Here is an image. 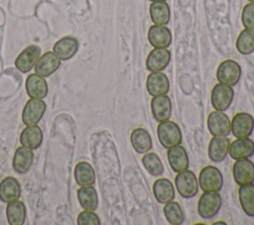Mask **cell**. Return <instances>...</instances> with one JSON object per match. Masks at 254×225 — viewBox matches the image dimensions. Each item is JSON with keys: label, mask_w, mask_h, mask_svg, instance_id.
Wrapping results in <instances>:
<instances>
[{"label": "cell", "mask_w": 254, "mask_h": 225, "mask_svg": "<svg viewBox=\"0 0 254 225\" xmlns=\"http://www.w3.org/2000/svg\"><path fill=\"white\" fill-rule=\"evenodd\" d=\"M213 224H214V225H217V224H225V222H223V221H217V222H214Z\"/></svg>", "instance_id": "cell-37"}, {"label": "cell", "mask_w": 254, "mask_h": 225, "mask_svg": "<svg viewBox=\"0 0 254 225\" xmlns=\"http://www.w3.org/2000/svg\"><path fill=\"white\" fill-rule=\"evenodd\" d=\"M146 88L151 96L167 94L170 90V81L162 71L151 72L146 79Z\"/></svg>", "instance_id": "cell-12"}, {"label": "cell", "mask_w": 254, "mask_h": 225, "mask_svg": "<svg viewBox=\"0 0 254 225\" xmlns=\"http://www.w3.org/2000/svg\"><path fill=\"white\" fill-rule=\"evenodd\" d=\"M241 73L242 70L238 62L233 59H226L218 65L216 78L219 83L234 86L239 82Z\"/></svg>", "instance_id": "cell-5"}, {"label": "cell", "mask_w": 254, "mask_h": 225, "mask_svg": "<svg viewBox=\"0 0 254 225\" xmlns=\"http://www.w3.org/2000/svg\"><path fill=\"white\" fill-rule=\"evenodd\" d=\"M222 198L218 191H203L197 201L198 215L203 219H211L219 211Z\"/></svg>", "instance_id": "cell-2"}, {"label": "cell", "mask_w": 254, "mask_h": 225, "mask_svg": "<svg viewBox=\"0 0 254 225\" xmlns=\"http://www.w3.org/2000/svg\"><path fill=\"white\" fill-rule=\"evenodd\" d=\"M43 141V133L39 126L31 125L26 127L20 135V143L30 150L39 148Z\"/></svg>", "instance_id": "cell-26"}, {"label": "cell", "mask_w": 254, "mask_h": 225, "mask_svg": "<svg viewBox=\"0 0 254 225\" xmlns=\"http://www.w3.org/2000/svg\"><path fill=\"white\" fill-rule=\"evenodd\" d=\"M171 61V52L165 48H155L150 52L146 59V67L149 71H162Z\"/></svg>", "instance_id": "cell-11"}, {"label": "cell", "mask_w": 254, "mask_h": 225, "mask_svg": "<svg viewBox=\"0 0 254 225\" xmlns=\"http://www.w3.org/2000/svg\"><path fill=\"white\" fill-rule=\"evenodd\" d=\"M163 212L166 220L171 225H181L185 221V214L182 207L174 200L165 203Z\"/></svg>", "instance_id": "cell-32"}, {"label": "cell", "mask_w": 254, "mask_h": 225, "mask_svg": "<svg viewBox=\"0 0 254 225\" xmlns=\"http://www.w3.org/2000/svg\"><path fill=\"white\" fill-rule=\"evenodd\" d=\"M6 215L9 224L22 225L26 218V207L24 203L18 200L9 202L6 207Z\"/></svg>", "instance_id": "cell-31"}, {"label": "cell", "mask_w": 254, "mask_h": 225, "mask_svg": "<svg viewBox=\"0 0 254 225\" xmlns=\"http://www.w3.org/2000/svg\"><path fill=\"white\" fill-rule=\"evenodd\" d=\"M233 98L234 90L232 86L218 82L212 87L210 93V102L213 109L224 112L230 107Z\"/></svg>", "instance_id": "cell-6"}, {"label": "cell", "mask_w": 254, "mask_h": 225, "mask_svg": "<svg viewBox=\"0 0 254 225\" xmlns=\"http://www.w3.org/2000/svg\"><path fill=\"white\" fill-rule=\"evenodd\" d=\"M157 136L160 144L165 149L181 145L183 135L179 125L171 120L159 122L157 127Z\"/></svg>", "instance_id": "cell-1"}, {"label": "cell", "mask_w": 254, "mask_h": 225, "mask_svg": "<svg viewBox=\"0 0 254 225\" xmlns=\"http://www.w3.org/2000/svg\"><path fill=\"white\" fill-rule=\"evenodd\" d=\"M46 111V104L38 98H31L25 105L22 113V120L25 125H36Z\"/></svg>", "instance_id": "cell-10"}, {"label": "cell", "mask_w": 254, "mask_h": 225, "mask_svg": "<svg viewBox=\"0 0 254 225\" xmlns=\"http://www.w3.org/2000/svg\"><path fill=\"white\" fill-rule=\"evenodd\" d=\"M78 225H99L100 219L92 210H84L77 216Z\"/></svg>", "instance_id": "cell-36"}, {"label": "cell", "mask_w": 254, "mask_h": 225, "mask_svg": "<svg viewBox=\"0 0 254 225\" xmlns=\"http://www.w3.org/2000/svg\"><path fill=\"white\" fill-rule=\"evenodd\" d=\"M152 2H158V1H166V0H150Z\"/></svg>", "instance_id": "cell-38"}, {"label": "cell", "mask_w": 254, "mask_h": 225, "mask_svg": "<svg viewBox=\"0 0 254 225\" xmlns=\"http://www.w3.org/2000/svg\"><path fill=\"white\" fill-rule=\"evenodd\" d=\"M228 154L233 160L249 159L254 155V142L250 138H236L230 143Z\"/></svg>", "instance_id": "cell-17"}, {"label": "cell", "mask_w": 254, "mask_h": 225, "mask_svg": "<svg viewBox=\"0 0 254 225\" xmlns=\"http://www.w3.org/2000/svg\"><path fill=\"white\" fill-rule=\"evenodd\" d=\"M229 139L227 136H213L208 144V158L213 163L222 162L228 155Z\"/></svg>", "instance_id": "cell-14"}, {"label": "cell", "mask_w": 254, "mask_h": 225, "mask_svg": "<svg viewBox=\"0 0 254 225\" xmlns=\"http://www.w3.org/2000/svg\"><path fill=\"white\" fill-rule=\"evenodd\" d=\"M250 3H254V0H248Z\"/></svg>", "instance_id": "cell-39"}, {"label": "cell", "mask_w": 254, "mask_h": 225, "mask_svg": "<svg viewBox=\"0 0 254 225\" xmlns=\"http://www.w3.org/2000/svg\"><path fill=\"white\" fill-rule=\"evenodd\" d=\"M77 198L80 206L84 210L94 211L98 206L97 192L92 185L81 186L77 190Z\"/></svg>", "instance_id": "cell-29"}, {"label": "cell", "mask_w": 254, "mask_h": 225, "mask_svg": "<svg viewBox=\"0 0 254 225\" xmlns=\"http://www.w3.org/2000/svg\"><path fill=\"white\" fill-rule=\"evenodd\" d=\"M74 178L78 185H92L95 182V172L90 164L79 162L74 168Z\"/></svg>", "instance_id": "cell-30"}, {"label": "cell", "mask_w": 254, "mask_h": 225, "mask_svg": "<svg viewBox=\"0 0 254 225\" xmlns=\"http://www.w3.org/2000/svg\"><path fill=\"white\" fill-rule=\"evenodd\" d=\"M151 112L154 119L158 122L169 120L172 115V101L167 95L153 96L151 100Z\"/></svg>", "instance_id": "cell-13"}, {"label": "cell", "mask_w": 254, "mask_h": 225, "mask_svg": "<svg viewBox=\"0 0 254 225\" xmlns=\"http://www.w3.org/2000/svg\"><path fill=\"white\" fill-rule=\"evenodd\" d=\"M34 154L32 150L26 147H19L13 158V168L18 173L27 172L32 167Z\"/></svg>", "instance_id": "cell-27"}, {"label": "cell", "mask_w": 254, "mask_h": 225, "mask_svg": "<svg viewBox=\"0 0 254 225\" xmlns=\"http://www.w3.org/2000/svg\"><path fill=\"white\" fill-rule=\"evenodd\" d=\"M61 65V59L52 52L45 53L38 58L35 63V71L37 74L47 77L54 73Z\"/></svg>", "instance_id": "cell-19"}, {"label": "cell", "mask_w": 254, "mask_h": 225, "mask_svg": "<svg viewBox=\"0 0 254 225\" xmlns=\"http://www.w3.org/2000/svg\"><path fill=\"white\" fill-rule=\"evenodd\" d=\"M150 17L155 25L166 26L171 19V10L166 1L152 2L150 5Z\"/></svg>", "instance_id": "cell-28"}, {"label": "cell", "mask_w": 254, "mask_h": 225, "mask_svg": "<svg viewBox=\"0 0 254 225\" xmlns=\"http://www.w3.org/2000/svg\"><path fill=\"white\" fill-rule=\"evenodd\" d=\"M254 130V119L246 112L236 113L230 121V132L235 138H247Z\"/></svg>", "instance_id": "cell-7"}, {"label": "cell", "mask_w": 254, "mask_h": 225, "mask_svg": "<svg viewBox=\"0 0 254 225\" xmlns=\"http://www.w3.org/2000/svg\"><path fill=\"white\" fill-rule=\"evenodd\" d=\"M206 124L212 136H227L230 133V119L223 111L210 112Z\"/></svg>", "instance_id": "cell-8"}, {"label": "cell", "mask_w": 254, "mask_h": 225, "mask_svg": "<svg viewBox=\"0 0 254 225\" xmlns=\"http://www.w3.org/2000/svg\"><path fill=\"white\" fill-rule=\"evenodd\" d=\"M198 186L202 191H219L223 186L221 171L214 166H206L198 174Z\"/></svg>", "instance_id": "cell-3"}, {"label": "cell", "mask_w": 254, "mask_h": 225, "mask_svg": "<svg viewBox=\"0 0 254 225\" xmlns=\"http://www.w3.org/2000/svg\"><path fill=\"white\" fill-rule=\"evenodd\" d=\"M238 198L243 212L254 217V182L239 185Z\"/></svg>", "instance_id": "cell-24"}, {"label": "cell", "mask_w": 254, "mask_h": 225, "mask_svg": "<svg viewBox=\"0 0 254 225\" xmlns=\"http://www.w3.org/2000/svg\"><path fill=\"white\" fill-rule=\"evenodd\" d=\"M167 159L171 169L175 172H180L189 169V156L186 149L181 145L168 149Z\"/></svg>", "instance_id": "cell-16"}, {"label": "cell", "mask_w": 254, "mask_h": 225, "mask_svg": "<svg viewBox=\"0 0 254 225\" xmlns=\"http://www.w3.org/2000/svg\"><path fill=\"white\" fill-rule=\"evenodd\" d=\"M26 90L31 98L42 99L48 94V85L43 76L33 73L27 77Z\"/></svg>", "instance_id": "cell-23"}, {"label": "cell", "mask_w": 254, "mask_h": 225, "mask_svg": "<svg viewBox=\"0 0 254 225\" xmlns=\"http://www.w3.org/2000/svg\"><path fill=\"white\" fill-rule=\"evenodd\" d=\"M153 193L159 203L165 204L171 200H174L175 187L168 178H158L153 183Z\"/></svg>", "instance_id": "cell-22"}, {"label": "cell", "mask_w": 254, "mask_h": 225, "mask_svg": "<svg viewBox=\"0 0 254 225\" xmlns=\"http://www.w3.org/2000/svg\"><path fill=\"white\" fill-rule=\"evenodd\" d=\"M78 41L72 37H64L59 40L53 48V53L62 60L71 58L78 50Z\"/></svg>", "instance_id": "cell-21"}, {"label": "cell", "mask_w": 254, "mask_h": 225, "mask_svg": "<svg viewBox=\"0 0 254 225\" xmlns=\"http://www.w3.org/2000/svg\"><path fill=\"white\" fill-rule=\"evenodd\" d=\"M236 49L241 55H250L254 52V30L244 29L236 40Z\"/></svg>", "instance_id": "cell-34"}, {"label": "cell", "mask_w": 254, "mask_h": 225, "mask_svg": "<svg viewBox=\"0 0 254 225\" xmlns=\"http://www.w3.org/2000/svg\"><path fill=\"white\" fill-rule=\"evenodd\" d=\"M234 181L238 185L254 182V164L249 159L236 160L232 167Z\"/></svg>", "instance_id": "cell-9"}, {"label": "cell", "mask_w": 254, "mask_h": 225, "mask_svg": "<svg viewBox=\"0 0 254 225\" xmlns=\"http://www.w3.org/2000/svg\"><path fill=\"white\" fill-rule=\"evenodd\" d=\"M148 41L154 48H165L172 44V33L169 28L162 25H153L148 31Z\"/></svg>", "instance_id": "cell-15"}, {"label": "cell", "mask_w": 254, "mask_h": 225, "mask_svg": "<svg viewBox=\"0 0 254 225\" xmlns=\"http://www.w3.org/2000/svg\"><path fill=\"white\" fill-rule=\"evenodd\" d=\"M241 21L245 29L254 30V3H248L244 6L241 14Z\"/></svg>", "instance_id": "cell-35"}, {"label": "cell", "mask_w": 254, "mask_h": 225, "mask_svg": "<svg viewBox=\"0 0 254 225\" xmlns=\"http://www.w3.org/2000/svg\"><path fill=\"white\" fill-rule=\"evenodd\" d=\"M21 194V187L16 178L12 176L5 177L0 182V199L9 203L17 200Z\"/></svg>", "instance_id": "cell-25"}, {"label": "cell", "mask_w": 254, "mask_h": 225, "mask_svg": "<svg viewBox=\"0 0 254 225\" xmlns=\"http://www.w3.org/2000/svg\"><path fill=\"white\" fill-rule=\"evenodd\" d=\"M41 49L36 45H31L27 47L22 53L17 56L15 60L16 67L21 72H28L37 62L40 57Z\"/></svg>", "instance_id": "cell-18"}, {"label": "cell", "mask_w": 254, "mask_h": 225, "mask_svg": "<svg viewBox=\"0 0 254 225\" xmlns=\"http://www.w3.org/2000/svg\"><path fill=\"white\" fill-rule=\"evenodd\" d=\"M142 164L151 175L159 176L164 172V165L159 156L152 152H147L142 158Z\"/></svg>", "instance_id": "cell-33"}, {"label": "cell", "mask_w": 254, "mask_h": 225, "mask_svg": "<svg viewBox=\"0 0 254 225\" xmlns=\"http://www.w3.org/2000/svg\"><path fill=\"white\" fill-rule=\"evenodd\" d=\"M130 143L134 151L138 154H145L153 148L151 135L144 128H136L131 132Z\"/></svg>", "instance_id": "cell-20"}, {"label": "cell", "mask_w": 254, "mask_h": 225, "mask_svg": "<svg viewBox=\"0 0 254 225\" xmlns=\"http://www.w3.org/2000/svg\"><path fill=\"white\" fill-rule=\"evenodd\" d=\"M175 185L179 194L184 198H191L198 191V181L194 174L190 169H185L177 172L175 176Z\"/></svg>", "instance_id": "cell-4"}]
</instances>
